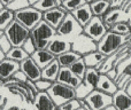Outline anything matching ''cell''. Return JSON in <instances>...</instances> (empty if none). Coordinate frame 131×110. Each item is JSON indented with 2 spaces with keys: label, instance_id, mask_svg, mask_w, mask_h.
I'll return each instance as SVG.
<instances>
[{
  "label": "cell",
  "instance_id": "7bdbcfd3",
  "mask_svg": "<svg viewBox=\"0 0 131 110\" xmlns=\"http://www.w3.org/2000/svg\"><path fill=\"white\" fill-rule=\"evenodd\" d=\"M4 58H5V53L2 52L1 50H0V61H1V60H4Z\"/></svg>",
  "mask_w": 131,
  "mask_h": 110
},
{
  "label": "cell",
  "instance_id": "e575fe53",
  "mask_svg": "<svg viewBox=\"0 0 131 110\" xmlns=\"http://www.w3.org/2000/svg\"><path fill=\"white\" fill-rule=\"evenodd\" d=\"M21 47L23 48V50L25 51V52L29 54V56L32 54V53L36 51V46H35V44H34V41H32V39L30 38V34H29V37L27 38V40L23 43V45L21 46Z\"/></svg>",
  "mask_w": 131,
  "mask_h": 110
},
{
  "label": "cell",
  "instance_id": "e0dca14e",
  "mask_svg": "<svg viewBox=\"0 0 131 110\" xmlns=\"http://www.w3.org/2000/svg\"><path fill=\"white\" fill-rule=\"evenodd\" d=\"M17 70H20V63L18 62H15V61L6 57L0 61V79H2L4 81L12 78V76Z\"/></svg>",
  "mask_w": 131,
  "mask_h": 110
},
{
  "label": "cell",
  "instance_id": "f1b7e54d",
  "mask_svg": "<svg viewBox=\"0 0 131 110\" xmlns=\"http://www.w3.org/2000/svg\"><path fill=\"white\" fill-rule=\"evenodd\" d=\"M60 5L61 4L58 0H38L32 7H35L37 10L44 13V11H47L52 8H55V7L60 6Z\"/></svg>",
  "mask_w": 131,
  "mask_h": 110
},
{
  "label": "cell",
  "instance_id": "7c38bea8",
  "mask_svg": "<svg viewBox=\"0 0 131 110\" xmlns=\"http://www.w3.org/2000/svg\"><path fill=\"white\" fill-rule=\"evenodd\" d=\"M20 70L31 81H36L41 78V69L35 63V61L30 56L20 62Z\"/></svg>",
  "mask_w": 131,
  "mask_h": 110
},
{
  "label": "cell",
  "instance_id": "ab89813d",
  "mask_svg": "<svg viewBox=\"0 0 131 110\" xmlns=\"http://www.w3.org/2000/svg\"><path fill=\"white\" fill-rule=\"evenodd\" d=\"M123 90H124V91H125V92H127V93H128V94H129V95H130V96H131V79H130V80H129V83H128V84H127V85H125V87H124V88H123Z\"/></svg>",
  "mask_w": 131,
  "mask_h": 110
},
{
  "label": "cell",
  "instance_id": "11a10c76",
  "mask_svg": "<svg viewBox=\"0 0 131 110\" xmlns=\"http://www.w3.org/2000/svg\"><path fill=\"white\" fill-rule=\"evenodd\" d=\"M0 110H4V109H2V108H0Z\"/></svg>",
  "mask_w": 131,
  "mask_h": 110
},
{
  "label": "cell",
  "instance_id": "3957f363",
  "mask_svg": "<svg viewBox=\"0 0 131 110\" xmlns=\"http://www.w3.org/2000/svg\"><path fill=\"white\" fill-rule=\"evenodd\" d=\"M55 31H57L58 36L62 37V38L67 39L71 43L78 34L83 32V27L79 25V23L74 18L71 13H67L62 22L55 29Z\"/></svg>",
  "mask_w": 131,
  "mask_h": 110
},
{
  "label": "cell",
  "instance_id": "f35d334b",
  "mask_svg": "<svg viewBox=\"0 0 131 110\" xmlns=\"http://www.w3.org/2000/svg\"><path fill=\"white\" fill-rule=\"evenodd\" d=\"M6 103H7V97L1 96V95H0V108L4 109L5 106H6Z\"/></svg>",
  "mask_w": 131,
  "mask_h": 110
},
{
  "label": "cell",
  "instance_id": "83f0119b",
  "mask_svg": "<svg viewBox=\"0 0 131 110\" xmlns=\"http://www.w3.org/2000/svg\"><path fill=\"white\" fill-rule=\"evenodd\" d=\"M68 68H69L70 71H71L76 77H78L79 79L84 78L85 71H86V69H88V67H86L85 63H84L83 57H81V58H78L77 61H75V62L72 63V64H70Z\"/></svg>",
  "mask_w": 131,
  "mask_h": 110
},
{
  "label": "cell",
  "instance_id": "5b68a950",
  "mask_svg": "<svg viewBox=\"0 0 131 110\" xmlns=\"http://www.w3.org/2000/svg\"><path fill=\"white\" fill-rule=\"evenodd\" d=\"M4 34L8 38L13 47H21L30 34V30L23 27L17 21L13 20L4 30Z\"/></svg>",
  "mask_w": 131,
  "mask_h": 110
},
{
  "label": "cell",
  "instance_id": "7a4b0ae2",
  "mask_svg": "<svg viewBox=\"0 0 131 110\" xmlns=\"http://www.w3.org/2000/svg\"><path fill=\"white\" fill-rule=\"evenodd\" d=\"M57 34L54 28H52L50 24L41 20L36 27H34L30 30V38L32 39L36 50H45L47 48L50 41L53 39V37Z\"/></svg>",
  "mask_w": 131,
  "mask_h": 110
},
{
  "label": "cell",
  "instance_id": "816d5d0a",
  "mask_svg": "<svg viewBox=\"0 0 131 110\" xmlns=\"http://www.w3.org/2000/svg\"><path fill=\"white\" fill-rule=\"evenodd\" d=\"M114 1H115V0H111V2H112V4H113V2H114Z\"/></svg>",
  "mask_w": 131,
  "mask_h": 110
},
{
  "label": "cell",
  "instance_id": "db71d44e",
  "mask_svg": "<svg viewBox=\"0 0 131 110\" xmlns=\"http://www.w3.org/2000/svg\"><path fill=\"white\" fill-rule=\"evenodd\" d=\"M55 110H59V108H58V107H57V109H55Z\"/></svg>",
  "mask_w": 131,
  "mask_h": 110
},
{
  "label": "cell",
  "instance_id": "9f6ffc18",
  "mask_svg": "<svg viewBox=\"0 0 131 110\" xmlns=\"http://www.w3.org/2000/svg\"><path fill=\"white\" fill-rule=\"evenodd\" d=\"M20 110H25V109H20Z\"/></svg>",
  "mask_w": 131,
  "mask_h": 110
},
{
  "label": "cell",
  "instance_id": "b9f144b4",
  "mask_svg": "<svg viewBox=\"0 0 131 110\" xmlns=\"http://www.w3.org/2000/svg\"><path fill=\"white\" fill-rule=\"evenodd\" d=\"M101 110H116V109L114 108L113 104H111V106H107L106 108H104V109H101Z\"/></svg>",
  "mask_w": 131,
  "mask_h": 110
},
{
  "label": "cell",
  "instance_id": "74e56055",
  "mask_svg": "<svg viewBox=\"0 0 131 110\" xmlns=\"http://www.w3.org/2000/svg\"><path fill=\"white\" fill-rule=\"evenodd\" d=\"M106 75L112 79V80H114L116 83V79L118 78V70H117V68H112V69H109L108 71L106 72Z\"/></svg>",
  "mask_w": 131,
  "mask_h": 110
},
{
  "label": "cell",
  "instance_id": "c3c4849f",
  "mask_svg": "<svg viewBox=\"0 0 131 110\" xmlns=\"http://www.w3.org/2000/svg\"><path fill=\"white\" fill-rule=\"evenodd\" d=\"M2 8H4V5H2L1 2H0V9H2Z\"/></svg>",
  "mask_w": 131,
  "mask_h": 110
},
{
  "label": "cell",
  "instance_id": "4dcf8cb0",
  "mask_svg": "<svg viewBox=\"0 0 131 110\" xmlns=\"http://www.w3.org/2000/svg\"><path fill=\"white\" fill-rule=\"evenodd\" d=\"M84 4H86V0H62L61 1V6L68 13H71L72 10H75Z\"/></svg>",
  "mask_w": 131,
  "mask_h": 110
},
{
  "label": "cell",
  "instance_id": "9a60e30c",
  "mask_svg": "<svg viewBox=\"0 0 131 110\" xmlns=\"http://www.w3.org/2000/svg\"><path fill=\"white\" fill-rule=\"evenodd\" d=\"M112 104L116 110H131V96L123 88H118L112 95Z\"/></svg>",
  "mask_w": 131,
  "mask_h": 110
},
{
  "label": "cell",
  "instance_id": "4fadbf2b",
  "mask_svg": "<svg viewBox=\"0 0 131 110\" xmlns=\"http://www.w3.org/2000/svg\"><path fill=\"white\" fill-rule=\"evenodd\" d=\"M68 11L66 10L63 7L60 5V6L52 8L47 11H44L43 13V21H45L47 24H50L52 28L57 29L59 27V24L62 22L63 17L66 16Z\"/></svg>",
  "mask_w": 131,
  "mask_h": 110
},
{
  "label": "cell",
  "instance_id": "7402d4cb",
  "mask_svg": "<svg viewBox=\"0 0 131 110\" xmlns=\"http://www.w3.org/2000/svg\"><path fill=\"white\" fill-rule=\"evenodd\" d=\"M82 57H83L84 63L88 68H95L97 70H99V68L101 67L102 62L106 60L107 56L98 52V51H93V52L83 55Z\"/></svg>",
  "mask_w": 131,
  "mask_h": 110
},
{
  "label": "cell",
  "instance_id": "cb8c5ba5",
  "mask_svg": "<svg viewBox=\"0 0 131 110\" xmlns=\"http://www.w3.org/2000/svg\"><path fill=\"white\" fill-rule=\"evenodd\" d=\"M89 4H90V8L93 16H99V17H101L112 7V2L109 0H94Z\"/></svg>",
  "mask_w": 131,
  "mask_h": 110
},
{
  "label": "cell",
  "instance_id": "ee69618b",
  "mask_svg": "<svg viewBox=\"0 0 131 110\" xmlns=\"http://www.w3.org/2000/svg\"><path fill=\"white\" fill-rule=\"evenodd\" d=\"M28 1H29V4H30V6H34L35 4H36L37 1H38V0H28Z\"/></svg>",
  "mask_w": 131,
  "mask_h": 110
},
{
  "label": "cell",
  "instance_id": "484cf974",
  "mask_svg": "<svg viewBox=\"0 0 131 110\" xmlns=\"http://www.w3.org/2000/svg\"><path fill=\"white\" fill-rule=\"evenodd\" d=\"M5 57L20 63V62H22L23 60H25L27 57H29V54H28L22 47H12L10 50L5 54Z\"/></svg>",
  "mask_w": 131,
  "mask_h": 110
},
{
  "label": "cell",
  "instance_id": "f907efd6",
  "mask_svg": "<svg viewBox=\"0 0 131 110\" xmlns=\"http://www.w3.org/2000/svg\"><path fill=\"white\" fill-rule=\"evenodd\" d=\"M91 1H94V0H86V2H91Z\"/></svg>",
  "mask_w": 131,
  "mask_h": 110
},
{
  "label": "cell",
  "instance_id": "d590c367",
  "mask_svg": "<svg viewBox=\"0 0 131 110\" xmlns=\"http://www.w3.org/2000/svg\"><path fill=\"white\" fill-rule=\"evenodd\" d=\"M12 47H13V46H12L10 41L8 40V38H7L5 34H2V36L0 37V50H1L2 52L6 54V53L8 52Z\"/></svg>",
  "mask_w": 131,
  "mask_h": 110
},
{
  "label": "cell",
  "instance_id": "603a6c76",
  "mask_svg": "<svg viewBox=\"0 0 131 110\" xmlns=\"http://www.w3.org/2000/svg\"><path fill=\"white\" fill-rule=\"evenodd\" d=\"M59 70H60V64L58 63L57 58H55L54 61H52L51 63H48L46 67H44L41 69V78L51 81H57Z\"/></svg>",
  "mask_w": 131,
  "mask_h": 110
},
{
  "label": "cell",
  "instance_id": "7dc6e473",
  "mask_svg": "<svg viewBox=\"0 0 131 110\" xmlns=\"http://www.w3.org/2000/svg\"><path fill=\"white\" fill-rule=\"evenodd\" d=\"M77 110H86V109H84V108H83V107H79V108H78V109H77Z\"/></svg>",
  "mask_w": 131,
  "mask_h": 110
},
{
  "label": "cell",
  "instance_id": "30bf717a",
  "mask_svg": "<svg viewBox=\"0 0 131 110\" xmlns=\"http://www.w3.org/2000/svg\"><path fill=\"white\" fill-rule=\"evenodd\" d=\"M71 51L83 56L93 51H97V43L82 32L71 41Z\"/></svg>",
  "mask_w": 131,
  "mask_h": 110
},
{
  "label": "cell",
  "instance_id": "8fae6325",
  "mask_svg": "<svg viewBox=\"0 0 131 110\" xmlns=\"http://www.w3.org/2000/svg\"><path fill=\"white\" fill-rule=\"evenodd\" d=\"M101 18L104 21V23L106 24V27L108 28V30L115 23L123 22V21H129L127 16V11H124L121 7H117V6H112L101 16Z\"/></svg>",
  "mask_w": 131,
  "mask_h": 110
},
{
  "label": "cell",
  "instance_id": "ba28073f",
  "mask_svg": "<svg viewBox=\"0 0 131 110\" xmlns=\"http://www.w3.org/2000/svg\"><path fill=\"white\" fill-rule=\"evenodd\" d=\"M107 31H108V28L106 27L102 18L99 17V16H93L83 27V33L90 37L95 43H98L105 36V33Z\"/></svg>",
  "mask_w": 131,
  "mask_h": 110
},
{
  "label": "cell",
  "instance_id": "4316f807",
  "mask_svg": "<svg viewBox=\"0 0 131 110\" xmlns=\"http://www.w3.org/2000/svg\"><path fill=\"white\" fill-rule=\"evenodd\" d=\"M109 31L115 32V33L121 34V36L131 37V24L129 23V21L115 23V24H113L109 28Z\"/></svg>",
  "mask_w": 131,
  "mask_h": 110
},
{
  "label": "cell",
  "instance_id": "52a82bcc",
  "mask_svg": "<svg viewBox=\"0 0 131 110\" xmlns=\"http://www.w3.org/2000/svg\"><path fill=\"white\" fill-rule=\"evenodd\" d=\"M14 20L25 27L27 29L31 30L43 20V13L37 10L35 7L29 6L24 9H21L14 13Z\"/></svg>",
  "mask_w": 131,
  "mask_h": 110
},
{
  "label": "cell",
  "instance_id": "5bb4252c",
  "mask_svg": "<svg viewBox=\"0 0 131 110\" xmlns=\"http://www.w3.org/2000/svg\"><path fill=\"white\" fill-rule=\"evenodd\" d=\"M46 50L50 51L53 55L58 56V55L62 54V53H66L71 50V43H70L69 40H67V39L55 34L52 40L50 41V44H48Z\"/></svg>",
  "mask_w": 131,
  "mask_h": 110
},
{
  "label": "cell",
  "instance_id": "bcb514c9",
  "mask_svg": "<svg viewBox=\"0 0 131 110\" xmlns=\"http://www.w3.org/2000/svg\"><path fill=\"white\" fill-rule=\"evenodd\" d=\"M4 84H5V81L2 80V79H0V87H2V86H4Z\"/></svg>",
  "mask_w": 131,
  "mask_h": 110
},
{
  "label": "cell",
  "instance_id": "9c48e42d",
  "mask_svg": "<svg viewBox=\"0 0 131 110\" xmlns=\"http://www.w3.org/2000/svg\"><path fill=\"white\" fill-rule=\"evenodd\" d=\"M91 110H101L107 106L112 104V95L100 92L98 90H93L88 96L84 99Z\"/></svg>",
  "mask_w": 131,
  "mask_h": 110
},
{
  "label": "cell",
  "instance_id": "8992f818",
  "mask_svg": "<svg viewBox=\"0 0 131 110\" xmlns=\"http://www.w3.org/2000/svg\"><path fill=\"white\" fill-rule=\"evenodd\" d=\"M46 92L50 95L51 99L53 100V102L55 103L57 107L61 106L64 102L76 97V95H75V88L69 87L67 85H63L61 83H58V81H54Z\"/></svg>",
  "mask_w": 131,
  "mask_h": 110
},
{
  "label": "cell",
  "instance_id": "1f68e13d",
  "mask_svg": "<svg viewBox=\"0 0 131 110\" xmlns=\"http://www.w3.org/2000/svg\"><path fill=\"white\" fill-rule=\"evenodd\" d=\"M29 6H30V4L28 0H13V1L7 6V8H8L9 10H12L13 13H15V11L24 9Z\"/></svg>",
  "mask_w": 131,
  "mask_h": 110
},
{
  "label": "cell",
  "instance_id": "836d02e7",
  "mask_svg": "<svg viewBox=\"0 0 131 110\" xmlns=\"http://www.w3.org/2000/svg\"><path fill=\"white\" fill-rule=\"evenodd\" d=\"M35 83V86H36L37 91L38 92H46V91L48 90V88L51 87V85H52L54 81H51V80H46V79H38V80L34 81Z\"/></svg>",
  "mask_w": 131,
  "mask_h": 110
},
{
  "label": "cell",
  "instance_id": "d6986e66",
  "mask_svg": "<svg viewBox=\"0 0 131 110\" xmlns=\"http://www.w3.org/2000/svg\"><path fill=\"white\" fill-rule=\"evenodd\" d=\"M95 90L100 91V92H104L106 94L113 95L118 90V87L115 81L112 80L106 74H100L99 78H98L97 86H95Z\"/></svg>",
  "mask_w": 131,
  "mask_h": 110
},
{
  "label": "cell",
  "instance_id": "681fc988",
  "mask_svg": "<svg viewBox=\"0 0 131 110\" xmlns=\"http://www.w3.org/2000/svg\"><path fill=\"white\" fill-rule=\"evenodd\" d=\"M2 34H4V31H2V30H0V37H1Z\"/></svg>",
  "mask_w": 131,
  "mask_h": 110
},
{
  "label": "cell",
  "instance_id": "f6af8a7d",
  "mask_svg": "<svg viewBox=\"0 0 131 110\" xmlns=\"http://www.w3.org/2000/svg\"><path fill=\"white\" fill-rule=\"evenodd\" d=\"M7 110H20V108L18 107H10V108H8Z\"/></svg>",
  "mask_w": 131,
  "mask_h": 110
},
{
  "label": "cell",
  "instance_id": "f546056e",
  "mask_svg": "<svg viewBox=\"0 0 131 110\" xmlns=\"http://www.w3.org/2000/svg\"><path fill=\"white\" fill-rule=\"evenodd\" d=\"M13 20H14L13 11L9 10L7 7H4L2 9H0V30L4 31Z\"/></svg>",
  "mask_w": 131,
  "mask_h": 110
},
{
  "label": "cell",
  "instance_id": "ac0fdd59",
  "mask_svg": "<svg viewBox=\"0 0 131 110\" xmlns=\"http://www.w3.org/2000/svg\"><path fill=\"white\" fill-rule=\"evenodd\" d=\"M32 104L36 107L37 110H55L57 106L50 97L47 92H38L34 96Z\"/></svg>",
  "mask_w": 131,
  "mask_h": 110
},
{
  "label": "cell",
  "instance_id": "277c9868",
  "mask_svg": "<svg viewBox=\"0 0 131 110\" xmlns=\"http://www.w3.org/2000/svg\"><path fill=\"white\" fill-rule=\"evenodd\" d=\"M99 75L100 72L95 68H88L86 69L84 78L82 79V83L75 88L76 99L84 100L93 90H95Z\"/></svg>",
  "mask_w": 131,
  "mask_h": 110
},
{
  "label": "cell",
  "instance_id": "2e32d148",
  "mask_svg": "<svg viewBox=\"0 0 131 110\" xmlns=\"http://www.w3.org/2000/svg\"><path fill=\"white\" fill-rule=\"evenodd\" d=\"M57 81L63 84V85L69 86V87L76 88L77 86L82 83V79H79L78 77L75 76L69 70V68L60 67L59 74H58V77H57Z\"/></svg>",
  "mask_w": 131,
  "mask_h": 110
},
{
  "label": "cell",
  "instance_id": "d4e9b609",
  "mask_svg": "<svg viewBox=\"0 0 131 110\" xmlns=\"http://www.w3.org/2000/svg\"><path fill=\"white\" fill-rule=\"evenodd\" d=\"M81 57H82V55H79L78 53H76V52H74V51L70 50V51H68V52L58 55L57 56V61H58V63L60 64V67L68 68L70 64H72L75 61H77L78 58H81Z\"/></svg>",
  "mask_w": 131,
  "mask_h": 110
},
{
  "label": "cell",
  "instance_id": "60d3db41",
  "mask_svg": "<svg viewBox=\"0 0 131 110\" xmlns=\"http://www.w3.org/2000/svg\"><path fill=\"white\" fill-rule=\"evenodd\" d=\"M12 1H13V0H0V2H1V4L4 5V7H7Z\"/></svg>",
  "mask_w": 131,
  "mask_h": 110
},
{
  "label": "cell",
  "instance_id": "6f0895ef",
  "mask_svg": "<svg viewBox=\"0 0 131 110\" xmlns=\"http://www.w3.org/2000/svg\"><path fill=\"white\" fill-rule=\"evenodd\" d=\"M109 1H111V0H109Z\"/></svg>",
  "mask_w": 131,
  "mask_h": 110
},
{
  "label": "cell",
  "instance_id": "d6a6232c",
  "mask_svg": "<svg viewBox=\"0 0 131 110\" xmlns=\"http://www.w3.org/2000/svg\"><path fill=\"white\" fill-rule=\"evenodd\" d=\"M81 107V102H79V99H71L69 101L62 103L61 106H59L58 108L59 110H77Z\"/></svg>",
  "mask_w": 131,
  "mask_h": 110
},
{
  "label": "cell",
  "instance_id": "8d00e7d4",
  "mask_svg": "<svg viewBox=\"0 0 131 110\" xmlns=\"http://www.w3.org/2000/svg\"><path fill=\"white\" fill-rule=\"evenodd\" d=\"M12 78H13L14 80H16V81H20V83H24V81H27V79H28L27 76H25L21 70H17V71L12 76Z\"/></svg>",
  "mask_w": 131,
  "mask_h": 110
},
{
  "label": "cell",
  "instance_id": "44dd1931",
  "mask_svg": "<svg viewBox=\"0 0 131 110\" xmlns=\"http://www.w3.org/2000/svg\"><path fill=\"white\" fill-rule=\"evenodd\" d=\"M30 57L35 61V63H36L40 69H43L44 67H46V65L48 64V63L54 61L55 58H57V56L53 55L50 51H47L45 48V50H36L31 55H30Z\"/></svg>",
  "mask_w": 131,
  "mask_h": 110
},
{
  "label": "cell",
  "instance_id": "6da1fadb",
  "mask_svg": "<svg viewBox=\"0 0 131 110\" xmlns=\"http://www.w3.org/2000/svg\"><path fill=\"white\" fill-rule=\"evenodd\" d=\"M130 40L131 37L121 36V34H117L115 32H112L108 30L105 33V36L97 43V51L102 53L104 55L109 56L114 54L120 48H122Z\"/></svg>",
  "mask_w": 131,
  "mask_h": 110
},
{
  "label": "cell",
  "instance_id": "f5cc1de1",
  "mask_svg": "<svg viewBox=\"0 0 131 110\" xmlns=\"http://www.w3.org/2000/svg\"><path fill=\"white\" fill-rule=\"evenodd\" d=\"M58 1H60V4H61V1H62V0H58Z\"/></svg>",
  "mask_w": 131,
  "mask_h": 110
},
{
  "label": "cell",
  "instance_id": "ffe728a7",
  "mask_svg": "<svg viewBox=\"0 0 131 110\" xmlns=\"http://www.w3.org/2000/svg\"><path fill=\"white\" fill-rule=\"evenodd\" d=\"M71 15L74 16L75 20L79 23L81 27H84V25L93 17V14H92V11H91L90 4H89V2L82 5V6H79L78 8H76L75 10H72Z\"/></svg>",
  "mask_w": 131,
  "mask_h": 110
}]
</instances>
